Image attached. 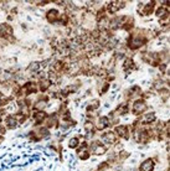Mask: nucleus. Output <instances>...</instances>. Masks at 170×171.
<instances>
[{"instance_id":"obj_1","label":"nucleus","mask_w":170,"mask_h":171,"mask_svg":"<svg viewBox=\"0 0 170 171\" xmlns=\"http://www.w3.org/2000/svg\"><path fill=\"white\" fill-rule=\"evenodd\" d=\"M144 43V38H142V37H139L138 35H133L132 36V38H130V42H129V46H130V48H138V47H140Z\"/></svg>"},{"instance_id":"obj_2","label":"nucleus","mask_w":170,"mask_h":171,"mask_svg":"<svg viewBox=\"0 0 170 171\" xmlns=\"http://www.w3.org/2000/svg\"><path fill=\"white\" fill-rule=\"evenodd\" d=\"M11 34H13V29L9 26L8 24H3V25H0V36L1 37L9 38Z\"/></svg>"},{"instance_id":"obj_3","label":"nucleus","mask_w":170,"mask_h":171,"mask_svg":"<svg viewBox=\"0 0 170 171\" xmlns=\"http://www.w3.org/2000/svg\"><path fill=\"white\" fill-rule=\"evenodd\" d=\"M145 108H147V104H145L143 101H137L134 103V105H133L134 113H142V112L145 110Z\"/></svg>"},{"instance_id":"obj_4","label":"nucleus","mask_w":170,"mask_h":171,"mask_svg":"<svg viewBox=\"0 0 170 171\" xmlns=\"http://www.w3.org/2000/svg\"><path fill=\"white\" fill-rule=\"evenodd\" d=\"M153 168H154V163L153 160H145L144 163L140 165V171H153Z\"/></svg>"},{"instance_id":"obj_5","label":"nucleus","mask_w":170,"mask_h":171,"mask_svg":"<svg viewBox=\"0 0 170 171\" xmlns=\"http://www.w3.org/2000/svg\"><path fill=\"white\" fill-rule=\"evenodd\" d=\"M123 6H124V1H120V4H119V1H112L108 5V9H109L111 13H115Z\"/></svg>"},{"instance_id":"obj_6","label":"nucleus","mask_w":170,"mask_h":171,"mask_svg":"<svg viewBox=\"0 0 170 171\" xmlns=\"http://www.w3.org/2000/svg\"><path fill=\"white\" fill-rule=\"evenodd\" d=\"M102 139H103V141H104V143H107V144H114L115 135H114V133L109 131V133H106L103 136H102Z\"/></svg>"},{"instance_id":"obj_7","label":"nucleus","mask_w":170,"mask_h":171,"mask_svg":"<svg viewBox=\"0 0 170 171\" xmlns=\"http://www.w3.org/2000/svg\"><path fill=\"white\" fill-rule=\"evenodd\" d=\"M92 151H93L96 155H103L106 153V148H104L103 145L93 144V145H92Z\"/></svg>"},{"instance_id":"obj_8","label":"nucleus","mask_w":170,"mask_h":171,"mask_svg":"<svg viewBox=\"0 0 170 171\" xmlns=\"http://www.w3.org/2000/svg\"><path fill=\"white\" fill-rule=\"evenodd\" d=\"M57 17H59V11L57 10H50L47 13V19H48V21H51V22H55L57 20Z\"/></svg>"},{"instance_id":"obj_9","label":"nucleus","mask_w":170,"mask_h":171,"mask_svg":"<svg viewBox=\"0 0 170 171\" xmlns=\"http://www.w3.org/2000/svg\"><path fill=\"white\" fill-rule=\"evenodd\" d=\"M6 124L10 129H14V128H16V125H17V120H16L15 117H9V118L6 119Z\"/></svg>"},{"instance_id":"obj_10","label":"nucleus","mask_w":170,"mask_h":171,"mask_svg":"<svg viewBox=\"0 0 170 171\" xmlns=\"http://www.w3.org/2000/svg\"><path fill=\"white\" fill-rule=\"evenodd\" d=\"M115 131L119 134V136H123V138L128 139V134H127V126H117Z\"/></svg>"},{"instance_id":"obj_11","label":"nucleus","mask_w":170,"mask_h":171,"mask_svg":"<svg viewBox=\"0 0 170 171\" xmlns=\"http://www.w3.org/2000/svg\"><path fill=\"white\" fill-rule=\"evenodd\" d=\"M108 125H109L108 118L103 117V118L99 119V121H98V128H99V129H103V128H106V126H108Z\"/></svg>"},{"instance_id":"obj_12","label":"nucleus","mask_w":170,"mask_h":171,"mask_svg":"<svg viewBox=\"0 0 170 171\" xmlns=\"http://www.w3.org/2000/svg\"><path fill=\"white\" fill-rule=\"evenodd\" d=\"M154 119H155V114L154 113H150V114H147V115L144 117L143 121H144V123H152Z\"/></svg>"},{"instance_id":"obj_13","label":"nucleus","mask_w":170,"mask_h":171,"mask_svg":"<svg viewBox=\"0 0 170 171\" xmlns=\"http://www.w3.org/2000/svg\"><path fill=\"white\" fill-rule=\"evenodd\" d=\"M157 15H158V17H167V16H168V14H167V9H165V8H160V9H158Z\"/></svg>"},{"instance_id":"obj_14","label":"nucleus","mask_w":170,"mask_h":171,"mask_svg":"<svg viewBox=\"0 0 170 171\" xmlns=\"http://www.w3.org/2000/svg\"><path fill=\"white\" fill-rule=\"evenodd\" d=\"M45 118H46V114L43 113V112H40V113L36 114V120H37V121H42Z\"/></svg>"},{"instance_id":"obj_15","label":"nucleus","mask_w":170,"mask_h":171,"mask_svg":"<svg viewBox=\"0 0 170 171\" xmlns=\"http://www.w3.org/2000/svg\"><path fill=\"white\" fill-rule=\"evenodd\" d=\"M153 6H154V1H152V3L149 4V5L145 6L144 13H145V14H150V13H152V10H153Z\"/></svg>"},{"instance_id":"obj_16","label":"nucleus","mask_w":170,"mask_h":171,"mask_svg":"<svg viewBox=\"0 0 170 171\" xmlns=\"http://www.w3.org/2000/svg\"><path fill=\"white\" fill-rule=\"evenodd\" d=\"M77 144H78V140H77V138H73V139H71V140H70L69 146H70V148H76Z\"/></svg>"},{"instance_id":"obj_17","label":"nucleus","mask_w":170,"mask_h":171,"mask_svg":"<svg viewBox=\"0 0 170 171\" xmlns=\"http://www.w3.org/2000/svg\"><path fill=\"white\" fill-rule=\"evenodd\" d=\"M92 128H93V126H92L91 123H90V124H86V129H87V130H91Z\"/></svg>"},{"instance_id":"obj_18","label":"nucleus","mask_w":170,"mask_h":171,"mask_svg":"<svg viewBox=\"0 0 170 171\" xmlns=\"http://www.w3.org/2000/svg\"><path fill=\"white\" fill-rule=\"evenodd\" d=\"M4 133H5V130H4L3 126H0V135H3Z\"/></svg>"},{"instance_id":"obj_19","label":"nucleus","mask_w":170,"mask_h":171,"mask_svg":"<svg viewBox=\"0 0 170 171\" xmlns=\"http://www.w3.org/2000/svg\"><path fill=\"white\" fill-rule=\"evenodd\" d=\"M1 97H3V96H1V93H0V101H1Z\"/></svg>"}]
</instances>
